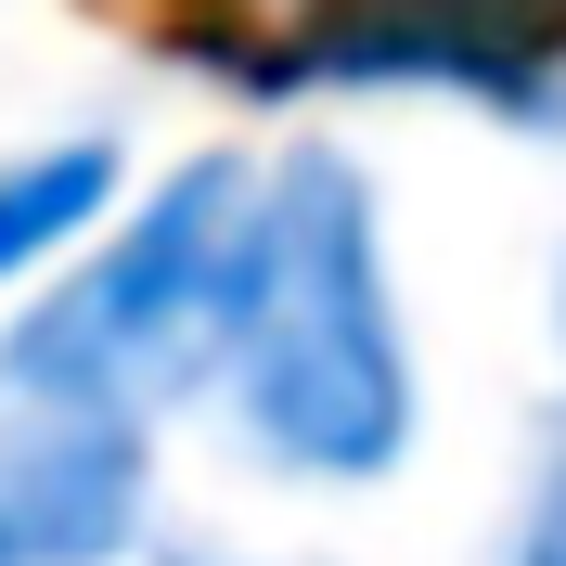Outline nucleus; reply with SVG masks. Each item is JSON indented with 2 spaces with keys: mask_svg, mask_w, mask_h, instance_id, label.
Listing matches in <instances>:
<instances>
[{
  "mask_svg": "<svg viewBox=\"0 0 566 566\" xmlns=\"http://www.w3.org/2000/svg\"><path fill=\"white\" fill-rule=\"evenodd\" d=\"M219 451L310 502H360L412 476L424 451V348L399 296V232L374 155L335 129H296L258 155V219H245V283L232 335L207 374Z\"/></svg>",
  "mask_w": 566,
  "mask_h": 566,
  "instance_id": "obj_1",
  "label": "nucleus"
},
{
  "mask_svg": "<svg viewBox=\"0 0 566 566\" xmlns=\"http://www.w3.org/2000/svg\"><path fill=\"white\" fill-rule=\"evenodd\" d=\"M245 219H258L245 142H193L155 180H129L104 232L0 310V399H77L129 424L207 412L232 283H245Z\"/></svg>",
  "mask_w": 566,
  "mask_h": 566,
  "instance_id": "obj_2",
  "label": "nucleus"
},
{
  "mask_svg": "<svg viewBox=\"0 0 566 566\" xmlns=\"http://www.w3.org/2000/svg\"><path fill=\"white\" fill-rule=\"evenodd\" d=\"M245 104L296 91H387V104H451L515 142H566V0H296L245 52H207Z\"/></svg>",
  "mask_w": 566,
  "mask_h": 566,
  "instance_id": "obj_3",
  "label": "nucleus"
},
{
  "mask_svg": "<svg viewBox=\"0 0 566 566\" xmlns=\"http://www.w3.org/2000/svg\"><path fill=\"white\" fill-rule=\"evenodd\" d=\"M168 541V424L0 399V566H142Z\"/></svg>",
  "mask_w": 566,
  "mask_h": 566,
  "instance_id": "obj_4",
  "label": "nucleus"
},
{
  "mask_svg": "<svg viewBox=\"0 0 566 566\" xmlns=\"http://www.w3.org/2000/svg\"><path fill=\"white\" fill-rule=\"evenodd\" d=\"M129 193V129H52V142H13L0 155V310L27 296L39 271H65L91 232H104V207Z\"/></svg>",
  "mask_w": 566,
  "mask_h": 566,
  "instance_id": "obj_5",
  "label": "nucleus"
},
{
  "mask_svg": "<svg viewBox=\"0 0 566 566\" xmlns=\"http://www.w3.org/2000/svg\"><path fill=\"white\" fill-rule=\"evenodd\" d=\"M490 566H566V387H554V412L528 424V451H515V490H502Z\"/></svg>",
  "mask_w": 566,
  "mask_h": 566,
  "instance_id": "obj_6",
  "label": "nucleus"
},
{
  "mask_svg": "<svg viewBox=\"0 0 566 566\" xmlns=\"http://www.w3.org/2000/svg\"><path fill=\"white\" fill-rule=\"evenodd\" d=\"M142 566H335V554H296V541H232V528H168Z\"/></svg>",
  "mask_w": 566,
  "mask_h": 566,
  "instance_id": "obj_7",
  "label": "nucleus"
},
{
  "mask_svg": "<svg viewBox=\"0 0 566 566\" xmlns=\"http://www.w3.org/2000/svg\"><path fill=\"white\" fill-rule=\"evenodd\" d=\"M541 348H554V387H566V232H554V258H541Z\"/></svg>",
  "mask_w": 566,
  "mask_h": 566,
  "instance_id": "obj_8",
  "label": "nucleus"
}]
</instances>
